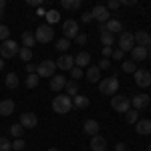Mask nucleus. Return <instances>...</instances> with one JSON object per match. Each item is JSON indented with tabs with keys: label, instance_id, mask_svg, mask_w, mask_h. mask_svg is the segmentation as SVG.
<instances>
[{
	"label": "nucleus",
	"instance_id": "49",
	"mask_svg": "<svg viewBox=\"0 0 151 151\" xmlns=\"http://www.w3.org/2000/svg\"><path fill=\"white\" fill-rule=\"evenodd\" d=\"M115 151H127V145H125V143H117Z\"/></svg>",
	"mask_w": 151,
	"mask_h": 151
},
{
	"label": "nucleus",
	"instance_id": "15",
	"mask_svg": "<svg viewBox=\"0 0 151 151\" xmlns=\"http://www.w3.org/2000/svg\"><path fill=\"white\" fill-rule=\"evenodd\" d=\"M14 101L12 99H4V101H0V115L2 117H10L14 113Z\"/></svg>",
	"mask_w": 151,
	"mask_h": 151
},
{
	"label": "nucleus",
	"instance_id": "7",
	"mask_svg": "<svg viewBox=\"0 0 151 151\" xmlns=\"http://www.w3.org/2000/svg\"><path fill=\"white\" fill-rule=\"evenodd\" d=\"M133 79H135V83H137V87H141V89H147L151 85V73L145 69H137L135 73H133Z\"/></svg>",
	"mask_w": 151,
	"mask_h": 151
},
{
	"label": "nucleus",
	"instance_id": "8",
	"mask_svg": "<svg viewBox=\"0 0 151 151\" xmlns=\"http://www.w3.org/2000/svg\"><path fill=\"white\" fill-rule=\"evenodd\" d=\"M79 35V24L77 20H65L63 22V38H77Z\"/></svg>",
	"mask_w": 151,
	"mask_h": 151
},
{
	"label": "nucleus",
	"instance_id": "55",
	"mask_svg": "<svg viewBox=\"0 0 151 151\" xmlns=\"http://www.w3.org/2000/svg\"><path fill=\"white\" fill-rule=\"evenodd\" d=\"M147 48H151V38H149V45H147Z\"/></svg>",
	"mask_w": 151,
	"mask_h": 151
},
{
	"label": "nucleus",
	"instance_id": "44",
	"mask_svg": "<svg viewBox=\"0 0 151 151\" xmlns=\"http://www.w3.org/2000/svg\"><path fill=\"white\" fill-rule=\"evenodd\" d=\"M81 20H83L85 24L93 22V16H91V12H83V14H81Z\"/></svg>",
	"mask_w": 151,
	"mask_h": 151
},
{
	"label": "nucleus",
	"instance_id": "34",
	"mask_svg": "<svg viewBox=\"0 0 151 151\" xmlns=\"http://www.w3.org/2000/svg\"><path fill=\"white\" fill-rule=\"evenodd\" d=\"M121 69H123V73H135V70H137V63H133V60H123V67H121Z\"/></svg>",
	"mask_w": 151,
	"mask_h": 151
},
{
	"label": "nucleus",
	"instance_id": "39",
	"mask_svg": "<svg viewBox=\"0 0 151 151\" xmlns=\"http://www.w3.org/2000/svg\"><path fill=\"white\" fill-rule=\"evenodd\" d=\"M12 149V143L6 137H0V151H10Z\"/></svg>",
	"mask_w": 151,
	"mask_h": 151
},
{
	"label": "nucleus",
	"instance_id": "50",
	"mask_svg": "<svg viewBox=\"0 0 151 151\" xmlns=\"http://www.w3.org/2000/svg\"><path fill=\"white\" fill-rule=\"evenodd\" d=\"M4 8H6V0H0V18L4 16Z\"/></svg>",
	"mask_w": 151,
	"mask_h": 151
},
{
	"label": "nucleus",
	"instance_id": "43",
	"mask_svg": "<svg viewBox=\"0 0 151 151\" xmlns=\"http://www.w3.org/2000/svg\"><path fill=\"white\" fill-rule=\"evenodd\" d=\"M119 6H121V4H119V0H109V4H107L105 8H107V10H117Z\"/></svg>",
	"mask_w": 151,
	"mask_h": 151
},
{
	"label": "nucleus",
	"instance_id": "56",
	"mask_svg": "<svg viewBox=\"0 0 151 151\" xmlns=\"http://www.w3.org/2000/svg\"><path fill=\"white\" fill-rule=\"evenodd\" d=\"M147 57H149V58H151V50H149V55H147Z\"/></svg>",
	"mask_w": 151,
	"mask_h": 151
},
{
	"label": "nucleus",
	"instance_id": "36",
	"mask_svg": "<svg viewBox=\"0 0 151 151\" xmlns=\"http://www.w3.org/2000/svg\"><path fill=\"white\" fill-rule=\"evenodd\" d=\"M26 87L28 89H36L38 87V75H28V79H26Z\"/></svg>",
	"mask_w": 151,
	"mask_h": 151
},
{
	"label": "nucleus",
	"instance_id": "28",
	"mask_svg": "<svg viewBox=\"0 0 151 151\" xmlns=\"http://www.w3.org/2000/svg\"><path fill=\"white\" fill-rule=\"evenodd\" d=\"M4 83H6V87H8V89H12V91H14V89L18 87V75H16V73H8Z\"/></svg>",
	"mask_w": 151,
	"mask_h": 151
},
{
	"label": "nucleus",
	"instance_id": "57",
	"mask_svg": "<svg viewBox=\"0 0 151 151\" xmlns=\"http://www.w3.org/2000/svg\"><path fill=\"white\" fill-rule=\"evenodd\" d=\"M147 151H151V145H149V147H147Z\"/></svg>",
	"mask_w": 151,
	"mask_h": 151
},
{
	"label": "nucleus",
	"instance_id": "12",
	"mask_svg": "<svg viewBox=\"0 0 151 151\" xmlns=\"http://www.w3.org/2000/svg\"><path fill=\"white\" fill-rule=\"evenodd\" d=\"M75 67V57H70V55H60L58 57V60H57V69H60V70H70Z\"/></svg>",
	"mask_w": 151,
	"mask_h": 151
},
{
	"label": "nucleus",
	"instance_id": "23",
	"mask_svg": "<svg viewBox=\"0 0 151 151\" xmlns=\"http://www.w3.org/2000/svg\"><path fill=\"white\" fill-rule=\"evenodd\" d=\"M105 26H107V32H111L113 36H115L117 32H123V24H121V20H109V22H105Z\"/></svg>",
	"mask_w": 151,
	"mask_h": 151
},
{
	"label": "nucleus",
	"instance_id": "6",
	"mask_svg": "<svg viewBox=\"0 0 151 151\" xmlns=\"http://www.w3.org/2000/svg\"><path fill=\"white\" fill-rule=\"evenodd\" d=\"M111 107L115 109L117 113H127L129 107H131V99L125 97V95H113V99H111Z\"/></svg>",
	"mask_w": 151,
	"mask_h": 151
},
{
	"label": "nucleus",
	"instance_id": "48",
	"mask_svg": "<svg viewBox=\"0 0 151 151\" xmlns=\"http://www.w3.org/2000/svg\"><path fill=\"white\" fill-rule=\"evenodd\" d=\"M26 73H28V75H35L36 67H35V65H26Z\"/></svg>",
	"mask_w": 151,
	"mask_h": 151
},
{
	"label": "nucleus",
	"instance_id": "5",
	"mask_svg": "<svg viewBox=\"0 0 151 151\" xmlns=\"http://www.w3.org/2000/svg\"><path fill=\"white\" fill-rule=\"evenodd\" d=\"M18 45H16V40H4L2 45H0V58H12L18 55Z\"/></svg>",
	"mask_w": 151,
	"mask_h": 151
},
{
	"label": "nucleus",
	"instance_id": "31",
	"mask_svg": "<svg viewBox=\"0 0 151 151\" xmlns=\"http://www.w3.org/2000/svg\"><path fill=\"white\" fill-rule=\"evenodd\" d=\"M125 121H127V123H137V121H139V111L129 109L127 113H125Z\"/></svg>",
	"mask_w": 151,
	"mask_h": 151
},
{
	"label": "nucleus",
	"instance_id": "40",
	"mask_svg": "<svg viewBox=\"0 0 151 151\" xmlns=\"http://www.w3.org/2000/svg\"><path fill=\"white\" fill-rule=\"evenodd\" d=\"M24 147H26L24 139H14V143H12V149H14V151H22Z\"/></svg>",
	"mask_w": 151,
	"mask_h": 151
},
{
	"label": "nucleus",
	"instance_id": "52",
	"mask_svg": "<svg viewBox=\"0 0 151 151\" xmlns=\"http://www.w3.org/2000/svg\"><path fill=\"white\" fill-rule=\"evenodd\" d=\"M99 32H101V35L107 32V26H105V24H99Z\"/></svg>",
	"mask_w": 151,
	"mask_h": 151
},
{
	"label": "nucleus",
	"instance_id": "14",
	"mask_svg": "<svg viewBox=\"0 0 151 151\" xmlns=\"http://www.w3.org/2000/svg\"><path fill=\"white\" fill-rule=\"evenodd\" d=\"M83 131H85L87 135L95 137V135H99V123H97L95 119H87V121L83 123Z\"/></svg>",
	"mask_w": 151,
	"mask_h": 151
},
{
	"label": "nucleus",
	"instance_id": "4",
	"mask_svg": "<svg viewBox=\"0 0 151 151\" xmlns=\"http://www.w3.org/2000/svg\"><path fill=\"white\" fill-rule=\"evenodd\" d=\"M99 91H101L103 95L113 97V95L119 91V81H117V77H109V79L101 81V83H99Z\"/></svg>",
	"mask_w": 151,
	"mask_h": 151
},
{
	"label": "nucleus",
	"instance_id": "35",
	"mask_svg": "<svg viewBox=\"0 0 151 151\" xmlns=\"http://www.w3.org/2000/svg\"><path fill=\"white\" fill-rule=\"evenodd\" d=\"M18 57L22 58L24 63H28V60L32 58V48H26V47H22L20 50H18Z\"/></svg>",
	"mask_w": 151,
	"mask_h": 151
},
{
	"label": "nucleus",
	"instance_id": "41",
	"mask_svg": "<svg viewBox=\"0 0 151 151\" xmlns=\"http://www.w3.org/2000/svg\"><path fill=\"white\" fill-rule=\"evenodd\" d=\"M111 69V60L109 58H101V63H99V70H107Z\"/></svg>",
	"mask_w": 151,
	"mask_h": 151
},
{
	"label": "nucleus",
	"instance_id": "25",
	"mask_svg": "<svg viewBox=\"0 0 151 151\" xmlns=\"http://www.w3.org/2000/svg\"><path fill=\"white\" fill-rule=\"evenodd\" d=\"M87 81L89 83H101V70H99V67H89V70H87Z\"/></svg>",
	"mask_w": 151,
	"mask_h": 151
},
{
	"label": "nucleus",
	"instance_id": "21",
	"mask_svg": "<svg viewBox=\"0 0 151 151\" xmlns=\"http://www.w3.org/2000/svg\"><path fill=\"white\" fill-rule=\"evenodd\" d=\"M65 85H67V81H65V77H60V75H55V77L50 79V89H52L55 93H58L60 89H65Z\"/></svg>",
	"mask_w": 151,
	"mask_h": 151
},
{
	"label": "nucleus",
	"instance_id": "19",
	"mask_svg": "<svg viewBox=\"0 0 151 151\" xmlns=\"http://www.w3.org/2000/svg\"><path fill=\"white\" fill-rule=\"evenodd\" d=\"M135 131L139 133V135H149L151 133V121L149 119H141L135 123Z\"/></svg>",
	"mask_w": 151,
	"mask_h": 151
},
{
	"label": "nucleus",
	"instance_id": "30",
	"mask_svg": "<svg viewBox=\"0 0 151 151\" xmlns=\"http://www.w3.org/2000/svg\"><path fill=\"white\" fill-rule=\"evenodd\" d=\"M22 133H24V127L20 125V123H18V125L14 123V125L10 127V135L14 137V139H22Z\"/></svg>",
	"mask_w": 151,
	"mask_h": 151
},
{
	"label": "nucleus",
	"instance_id": "37",
	"mask_svg": "<svg viewBox=\"0 0 151 151\" xmlns=\"http://www.w3.org/2000/svg\"><path fill=\"white\" fill-rule=\"evenodd\" d=\"M8 36H10V28H8L6 24H0V40H2V42L8 40Z\"/></svg>",
	"mask_w": 151,
	"mask_h": 151
},
{
	"label": "nucleus",
	"instance_id": "51",
	"mask_svg": "<svg viewBox=\"0 0 151 151\" xmlns=\"http://www.w3.org/2000/svg\"><path fill=\"white\" fill-rule=\"evenodd\" d=\"M30 6H40V0H28Z\"/></svg>",
	"mask_w": 151,
	"mask_h": 151
},
{
	"label": "nucleus",
	"instance_id": "46",
	"mask_svg": "<svg viewBox=\"0 0 151 151\" xmlns=\"http://www.w3.org/2000/svg\"><path fill=\"white\" fill-rule=\"evenodd\" d=\"M101 52H103V58L113 57V48H111V47H103V50H101Z\"/></svg>",
	"mask_w": 151,
	"mask_h": 151
},
{
	"label": "nucleus",
	"instance_id": "45",
	"mask_svg": "<svg viewBox=\"0 0 151 151\" xmlns=\"http://www.w3.org/2000/svg\"><path fill=\"white\" fill-rule=\"evenodd\" d=\"M123 57H125V52H123L121 48H117V50H113V58H115V60H123Z\"/></svg>",
	"mask_w": 151,
	"mask_h": 151
},
{
	"label": "nucleus",
	"instance_id": "2",
	"mask_svg": "<svg viewBox=\"0 0 151 151\" xmlns=\"http://www.w3.org/2000/svg\"><path fill=\"white\" fill-rule=\"evenodd\" d=\"M35 38H36V42H40V45H48V42L55 38V30H52V26H48V24H40V26L36 28V32H35Z\"/></svg>",
	"mask_w": 151,
	"mask_h": 151
},
{
	"label": "nucleus",
	"instance_id": "20",
	"mask_svg": "<svg viewBox=\"0 0 151 151\" xmlns=\"http://www.w3.org/2000/svg\"><path fill=\"white\" fill-rule=\"evenodd\" d=\"M89 103H91V101H89V97H87V95H75V97H73V107H77V109H87V107H89Z\"/></svg>",
	"mask_w": 151,
	"mask_h": 151
},
{
	"label": "nucleus",
	"instance_id": "3",
	"mask_svg": "<svg viewBox=\"0 0 151 151\" xmlns=\"http://www.w3.org/2000/svg\"><path fill=\"white\" fill-rule=\"evenodd\" d=\"M55 70H57V63L55 60H42L40 65H36V75H38V79L42 77V79H52L55 77Z\"/></svg>",
	"mask_w": 151,
	"mask_h": 151
},
{
	"label": "nucleus",
	"instance_id": "9",
	"mask_svg": "<svg viewBox=\"0 0 151 151\" xmlns=\"http://www.w3.org/2000/svg\"><path fill=\"white\" fill-rule=\"evenodd\" d=\"M119 47L123 52H131L133 48H135V38L131 32H121L119 35Z\"/></svg>",
	"mask_w": 151,
	"mask_h": 151
},
{
	"label": "nucleus",
	"instance_id": "38",
	"mask_svg": "<svg viewBox=\"0 0 151 151\" xmlns=\"http://www.w3.org/2000/svg\"><path fill=\"white\" fill-rule=\"evenodd\" d=\"M81 77H83V69H79V67H73L70 69V79L73 81H79Z\"/></svg>",
	"mask_w": 151,
	"mask_h": 151
},
{
	"label": "nucleus",
	"instance_id": "22",
	"mask_svg": "<svg viewBox=\"0 0 151 151\" xmlns=\"http://www.w3.org/2000/svg\"><path fill=\"white\" fill-rule=\"evenodd\" d=\"M20 40H22V45L26 48H32L36 45V38H35V35H32V30H24L22 36H20Z\"/></svg>",
	"mask_w": 151,
	"mask_h": 151
},
{
	"label": "nucleus",
	"instance_id": "13",
	"mask_svg": "<svg viewBox=\"0 0 151 151\" xmlns=\"http://www.w3.org/2000/svg\"><path fill=\"white\" fill-rule=\"evenodd\" d=\"M20 125H22L24 129H35L36 125H38V117H36L35 113H22V115H20Z\"/></svg>",
	"mask_w": 151,
	"mask_h": 151
},
{
	"label": "nucleus",
	"instance_id": "29",
	"mask_svg": "<svg viewBox=\"0 0 151 151\" xmlns=\"http://www.w3.org/2000/svg\"><path fill=\"white\" fill-rule=\"evenodd\" d=\"M70 47V40L69 38H58L57 42H55V48H57L58 52H63V55H65V52H67V48Z\"/></svg>",
	"mask_w": 151,
	"mask_h": 151
},
{
	"label": "nucleus",
	"instance_id": "32",
	"mask_svg": "<svg viewBox=\"0 0 151 151\" xmlns=\"http://www.w3.org/2000/svg\"><path fill=\"white\" fill-rule=\"evenodd\" d=\"M45 16H47V20H48V26L60 20V14H58V10H48L47 14H45Z\"/></svg>",
	"mask_w": 151,
	"mask_h": 151
},
{
	"label": "nucleus",
	"instance_id": "16",
	"mask_svg": "<svg viewBox=\"0 0 151 151\" xmlns=\"http://www.w3.org/2000/svg\"><path fill=\"white\" fill-rule=\"evenodd\" d=\"M147 55H149V50L145 47H135L131 50V60H133V63H141V60L147 58Z\"/></svg>",
	"mask_w": 151,
	"mask_h": 151
},
{
	"label": "nucleus",
	"instance_id": "27",
	"mask_svg": "<svg viewBox=\"0 0 151 151\" xmlns=\"http://www.w3.org/2000/svg\"><path fill=\"white\" fill-rule=\"evenodd\" d=\"M60 6L65 10H77L81 8V0H60Z\"/></svg>",
	"mask_w": 151,
	"mask_h": 151
},
{
	"label": "nucleus",
	"instance_id": "24",
	"mask_svg": "<svg viewBox=\"0 0 151 151\" xmlns=\"http://www.w3.org/2000/svg\"><path fill=\"white\" fill-rule=\"evenodd\" d=\"M89 63H91V55H89V52H85V50H83V52H79V55L75 57V65H77L79 69L87 67Z\"/></svg>",
	"mask_w": 151,
	"mask_h": 151
},
{
	"label": "nucleus",
	"instance_id": "47",
	"mask_svg": "<svg viewBox=\"0 0 151 151\" xmlns=\"http://www.w3.org/2000/svg\"><path fill=\"white\" fill-rule=\"evenodd\" d=\"M121 6H135V0H119Z\"/></svg>",
	"mask_w": 151,
	"mask_h": 151
},
{
	"label": "nucleus",
	"instance_id": "54",
	"mask_svg": "<svg viewBox=\"0 0 151 151\" xmlns=\"http://www.w3.org/2000/svg\"><path fill=\"white\" fill-rule=\"evenodd\" d=\"M48 151H58V149H57V147H50V149H48Z\"/></svg>",
	"mask_w": 151,
	"mask_h": 151
},
{
	"label": "nucleus",
	"instance_id": "33",
	"mask_svg": "<svg viewBox=\"0 0 151 151\" xmlns=\"http://www.w3.org/2000/svg\"><path fill=\"white\" fill-rule=\"evenodd\" d=\"M101 42H103V47H113L115 36L111 35V32H103V35H101Z\"/></svg>",
	"mask_w": 151,
	"mask_h": 151
},
{
	"label": "nucleus",
	"instance_id": "53",
	"mask_svg": "<svg viewBox=\"0 0 151 151\" xmlns=\"http://www.w3.org/2000/svg\"><path fill=\"white\" fill-rule=\"evenodd\" d=\"M4 69V58H0V70Z\"/></svg>",
	"mask_w": 151,
	"mask_h": 151
},
{
	"label": "nucleus",
	"instance_id": "10",
	"mask_svg": "<svg viewBox=\"0 0 151 151\" xmlns=\"http://www.w3.org/2000/svg\"><path fill=\"white\" fill-rule=\"evenodd\" d=\"M151 103V97H147V95H133L131 97V107L135 109V111H143V109H147V105Z\"/></svg>",
	"mask_w": 151,
	"mask_h": 151
},
{
	"label": "nucleus",
	"instance_id": "1",
	"mask_svg": "<svg viewBox=\"0 0 151 151\" xmlns=\"http://www.w3.org/2000/svg\"><path fill=\"white\" fill-rule=\"evenodd\" d=\"M70 109H73V99L67 97V95H57L52 99V111L58 113V115H67Z\"/></svg>",
	"mask_w": 151,
	"mask_h": 151
},
{
	"label": "nucleus",
	"instance_id": "11",
	"mask_svg": "<svg viewBox=\"0 0 151 151\" xmlns=\"http://www.w3.org/2000/svg\"><path fill=\"white\" fill-rule=\"evenodd\" d=\"M91 16H93V20H97L99 24L109 22V10H107L105 6H99V4L91 10Z\"/></svg>",
	"mask_w": 151,
	"mask_h": 151
},
{
	"label": "nucleus",
	"instance_id": "42",
	"mask_svg": "<svg viewBox=\"0 0 151 151\" xmlns=\"http://www.w3.org/2000/svg\"><path fill=\"white\" fill-rule=\"evenodd\" d=\"M75 40H77V45H79V47H83V45H87V40H89V38H87V35H81V32H79Z\"/></svg>",
	"mask_w": 151,
	"mask_h": 151
},
{
	"label": "nucleus",
	"instance_id": "17",
	"mask_svg": "<svg viewBox=\"0 0 151 151\" xmlns=\"http://www.w3.org/2000/svg\"><path fill=\"white\" fill-rule=\"evenodd\" d=\"M91 151H107V139L101 135L91 137Z\"/></svg>",
	"mask_w": 151,
	"mask_h": 151
},
{
	"label": "nucleus",
	"instance_id": "18",
	"mask_svg": "<svg viewBox=\"0 0 151 151\" xmlns=\"http://www.w3.org/2000/svg\"><path fill=\"white\" fill-rule=\"evenodd\" d=\"M133 38H135V47H145L147 48V45H149V32H145V30H137L135 35H133Z\"/></svg>",
	"mask_w": 151,
	"mask_h": 151
},
{
	"label": "nucleus",
	"instance_id": "26",
	"mask_svg": "<svg viewBox=\"0 0 151 151\" xmlns=\"http://www.w3.org/2000/svg\"><path fill=\"white\" fill-rule=\"evenodd\" d=\"M65 91H67V97H75V95H79V85H77V81H69L67 85H65Z\"/></svg>",
	"mask_w": 151,
	"mask_h": 151
}]
</instances>
